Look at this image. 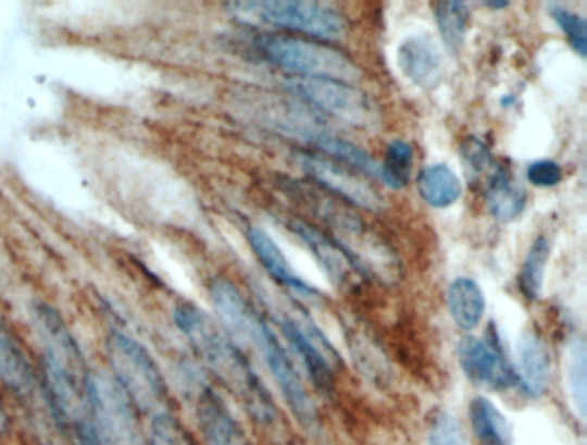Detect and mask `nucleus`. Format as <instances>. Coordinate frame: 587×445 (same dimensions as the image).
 Wrapping results in <instances>:
<instances>
[{
	"label": "nucleus",
	"mask_w": 587,
	"mask_h": 445,
	"mask_svg": "<svg viewBox=\"0 0 587 445\" xmlns=\"http://www.w3.org/2000/svg\"><path fill=\"white\" fill-rule=\"evenodd\" d=\"M249 244L253 252H255L257 259L261 261L262 267L265 268V271L277 283H282V285L290 288V291H294L297 296L303 297V299H317L319 291H315L312 285L303 282L295 273L290 262L283 255V250L279 249L274 238L265 230L259 228V226H252L249 230Z\"/></svg>",
	"instance_id": "obj_16"
},
{
	"label": "nucleus",
	"mask_w": 587,
	"mask_h": 445,
	"mask_svg": "<svg viewBox=\"0 0 587 445\" xmlns=\"http://www.w3.org/2000/svg\"><path fill=\"white\" fill-rule=\"evenodd\" d=\"M8 430V417H5L4 408H2V403H0V435Z\"/></svg>",
	"instance_id": "obj_32"
},
{
	"label": "nucleus",
	"mask_w": 587,
	"mask_h": 445,
	"mask_svg": "<svg viewBox=\"0 0 587 445\" xmlns=\"http://www.w3.org/2000/svg\"><path fill=\"white\" fill-rule=\"evenodd\" d=\"M433 11H435L442 42L451 54H459L465 46L469 17H471L467 4L459 0H439L433 4Z\"/></svg>",
	"instance_id": "obj_22"
},
{
	"label": "nucleus",
	"mask_w": 587,
	"mask_h": 445,
	"mask_svg": "<svg viewBox=\"0 0 587 445\" xmlns=\"http://www.w3.org/2000/svg\"><path fill=\"white\" fill-rule=\"evenodd\" d=\"M285 85L295 96L348 125L373 128L379 121L373 100L350 84L329 78H294Z\"/></svg>",
	"instance_id": "obj_8"
},
{
	"label": "nucleus",
	"mask_w": 587,
	"mask_h": 445,
	"mask_svg": "<svg viewBox=\"0 0 587 445\" xmlns=\"http://www.w3.org/2000/svg\"><path fill=\"white\" fill-rule=\"evenodd\" d=\"M311 141L317 149L324 150L327 156H333L341 163L355 168L357 171H362L364 175L379 178V164L374 161L373 156L347 138L338 137L327 129H321Z\"/></svg>",
	"instance_id": "obj_23"
},
{
	"label": "nucleus",
	"mask_w": 587,
	"mask_h": 445,
	"mask_svg": "<svg viewBox=\"0 0 587 445\" xmlns=\"http://www.w3.org/2000/svg\"><path fill=\"white\" fill-rule=\"evenodd\" d=\"M73 432H75L76 445H105L93 420L79 421L73 427Z\"/></svg>",
	"instance_id": "obj_31"
},
{
	"label": "nucleus",
	"mask_w": 587,
	"mask_h": 445,
	"mask_svg": "<svg viewBox=\"0 0 587 445\" xmlns=\"http://www.w3.org/2000/svg\"><path fill=\"white\" fill-rule=\"evenodd\" d=\"M0 380L14 397L29 404L37 400L40 382L25 349L0 317Z\"/></svg>",
	"instance_id": "obj_11"
},
{
	"label": "nucleus",
	"mask_w": 587,
	"mask_h": 445,
	"mask_svg": "<svg viewBox=\"0 0 587 445\" xmlns=\"http://www.w3.org/2000/svg\"><path fill=\"white\" fill-rule=\"evenodd\" d=\"M517 383L529 397H539L548 388L551 375L550 350L533 330L522 333L517 344Z\"/></svg>",
	"instance_id": "obj_15"
},
{
	"label": "nucleus",
	"mask_w": 587,
	"mask_h": 445,
	"mask_svg": "<svg viewBox=\"0 0 587 445\" xmlns=\"http://www.w3.org/2000/svg\"><path fill=\"white\" fill-rule=\"evenodd\" d=\"M294 159L295 163L302 168L303 173L311 176L315 184L323 185L324 188L347 200L350 205L373 212L383 211L385 208L383 197L365 180L353 175L339 164L333 163L332 159L303 152V150H297Z\"/></svg>",
	"instance_id": "obj_9"
},
{
	"label": "nucleus",
	"mask_w": 587,
	"mask_h": 445,
	"mask_svg": "<svg viewBox=\"0 0 587 445\" xmlns=\"http://www.w3.org/2000/svg\"><path fill=\"white\" fill-rule=\"evenodd\" d=\"M209 292L212 306L229 335L240 338L261 354L262 361L273 375L298 423L311 433L319 432L321 420L314 400L309 396L300 373L270 323L241 296V292L229 280H214Z\"/></svg>",
	"instance_id": "obj_1"
},
{
	"label": "nucleus",
	"mask_w": 587,
	"mask_h": 445,
	"mask_svg": "<svg viewBox=\"0 0 587 445\" xmlns=\"http://www.w3.org/2000/svg\"><path fill=\"white\" fill-rule=\"evenodd\" d=\"M527 180L534 187H554L562 182V168L550 159H542L527 168Z\"/></svg>",
	"instance_id": "obj_30"
},
{
	"label": "nucleus",
	"mask_w": 587,
	"mask_h": 445,
	"mask_svg": "<svg viewBox=\"0 0 587 445\" xmlns=\"http://www.w3.org/2000/svg\"><path fill=\"white\" fill-rule=\"evenodd\" d=\"M108 354L112 376L138 411L152 417L170 411L166 380L146 347L123 332H112L108 338Z\"/></svg>",
	"instance_id": "obj_3"
},
{
	"label": "nucleus",
	"mask_w": 587,
	"mask_h": 445,
	"mask_svg": "<svg viewBox=\"0 0 587 445\" xmlns=\"http://www.w3.org/2000/svg\"><path fill=\"white\" fill-rule=\"evenodd\" d=\"M401 73L419 88H435L442 75V58L435 40L426 34L410 35L398 47Z\"/></svg>",
	"instance_id": "obj_13"
},
{
	"label": "nucleus",
	"mask_w": 587,
	"mask_h": 445,
	"mask_svg": "<svg viewBox=\"0 0 587 445\" xmlns=\"http://www.w3.org/2000/svg\"><path fill=\"white\" fill-rule=\"evenodd\" d=\"M255 47L270 63L291 71L300 78H329L344 84H353L362 78L360 67L344 52L303 38L261 35L255 38Z\"/></svg>",
	"instance_id": "obj_4"
},
{
	"label": "nucleus",
	"mask_w": 587,
	"mask_h": 445,
	"mask_svg": "<svg viewBox=\"0 0 587 445\" xmlns=\"http://www.w3.org/2000/svg\"><path fill=\"white\" fill-rule=\"evenodd\" d=\"M550 14L553 16L554 23L563 29V34L569 38L572 49L586 58L587 54V28L586 20L577 13H572L571 9L563 5L551 4Z\"/></svg>",
	"instance_id": "obj_28"
},
{
	"label": "nucleus",
	"mask_w": 587,
	"mask_h": 445,
	"mask_svg": "<svg viewBox=\"0 0 587 445\" xmlns=\"http://www.w3.org/2000/svg\"><path fill=\"white\" fill-rule=\"evenodd\" d=\"M551 244L548 237L541 235L536 238L530 246L527 258L522 264L521 275H519V287L525 299L538 300L542 292V283H545L546 267L550 261Z\"/></svg>",
	"instance_id": "obj_24"
},
{
	"label": "nucleus",
	"mask_w": 587,
	"mask_h": 445,
	"mask_svg": "<svg viewBox=\"0 0 587 445\" xmlns=\"http://www.w3.org/2000/svg\"><path fill=\"white\" fill-rule=\"evenodd\" d=\"M429 445H467L460 421L451 412L438 411L429 427Z\"/></svg>",
	"instance_id": "obj_29"
},
{
	"label": "nucleus",
	"mask_w": 587,
	"mask_h": 445,
	"mask_svg": "<svg viewBox=\"0 0 587 445\" xmlns=\"http://www.w3.org/2000/svg\"><path fill=\"white\" fill-rule=\"evenodd\" d=\"M149 445H195L188 430L170 411L152 417Z\"/></svg>",
	"instance_id": "obj_27"
},
{
	"label": "nucleus",
	"mask_w": 587,
	"mask_h": 445,
	"mask_svg": "<svg viewBox=\"0 0 587 445\" xmlns=\"http://www.w3.org/2000/svg\"><path fill=\"white\" fill-rule=\"evenodd\" d=\"M486 5L492 9H503V8H507V5H509V2H486Z\"/></svg>",
	"instance_id": "obj_33"
},
{
	"label": "nucleus",
	"mask_w": 587,
	"mask_h": 445,
	"mask_svg": "<svg viewBox=\"0 0 587 445\" xmlns=\"http://www.w3.org/2000/svg\"><path fill=\"white\" fill-rule=\"evenodd\" d=\"M414 170V149L403 140H394L386 149L385 161L379 166V180L389 188L409 185Z\"/></svg>",
	"instance_id": "obj_25"
},
{
	"label": "nucleus",
	"mask_w": 587,
	"mask_h": 445,
	"mask_svg": "<svg viewBox=\"0 0 587 445\" xmlns=\"http://www.w3.org/2000/svg\"><path fill=\"white\" fill-rule=\"evenodd\" d=\"M448 309L459 329L465 332L476 329L486 311L479 285L471 279H457L448 288Z\"/></svg>",
	"instance_id": "obj_18"
},
{
	"label": "nucleus",
	"mask_w": 587,
	"mask_h": 445,
	"mask_svg": "<svg viewBox=\"0 0 587 445\" xmlns=\"http://www.w3.org/2000/svg\"><path fill=\"white\" fill-rule=\"evenodd\" d=\"M88 399L91 420L105 445H147L140 411L114 376L90 373Z\"/></svg>",
	"instance_id": "obj_6"
},
{
	"label": "nucleus",
	"mask_w": 587,
	"mask_h": 445,
	"mask_svg": "<svg viewBox=\"0 0 587 445\" xmlns=\"http://www.w3.org/2000/svg\"><path fill=\"white\" fill-rule=\"evenodd\" d=\"M459 362L471 382L491 391H507L517 385L515 370L510 367L495 342L465 337L459 344Z\"/></svg>",
	"instance_id": "obj_10"
},
{
	"label": "nucleus",
	"mask_w": 587,
	"mask_h": 445,
	"mask_svg": "<svg viewBox=\"0 0 587 445\" xmlns=\"http://www.w3.org/2000/svg\"><path fill=\"white\" fill-rule=\"evenodd\" d=\"M484 197L491 217L501 223H510L521 217L527 205V191L504 168L484 185Z\"/></svg>",
	"instance_id": "obj_17"
},
{
	"label": "nucleus",
	"mask_w": 587,
	"mask_h": 445,
	"mask_svg": "<svg viewBox=\"0 0 587 445\" xmlns=\"http://www.w3.org/2000/svg\"><path fill=\"white\" fill-rule=\"evenodd\" d=\"M229 11L241 20H259L262 23L305 34L319 40L336 42L347 35L345 17L319 2L305 0H259V2H229Z\"/></svg>",
	"instance_id": "obj_5"
},
{
	"label": "nucleus",
	"mask_w": 587,
	"mask_h": 445,
	"mask_svg": "<svg viewBox=\"0 0 587 445\" xmlns=\"http://www.w3.org/2000/svg\"><path fill=\"white\" fill-rule=\"evenodd\" d=\"M273 318L288 346L302 361L315 388L329 394L335 388L336 367L341 364V358L332 342L324 337V333L302 309L297 312L276 311Z\"/></svg>",
	"instance_id": "obj_7"
},
{
	"label": "nucleus",
	"mask_w": 587,
	"mask_h": 445,
	"mask_svg": "<svg viewBox=\"0 0 587 445\" xmlns=\"http://www.w3.org/2000/svg\"><path fill=\"white\" fill-rule=\"evenodd\" d=\"M460 156L469 173L477 180L484 178L486 184L503 168L495 159L489 147L477 137H465L460 141Z\"/></svg>",
	"instance_id": "obj_26"
},
{
	"label": "nucleus",
	"mask_w": 587,
	"mask_h": 445,
	"mask_svg": "<svg viewBox=\"0 0 587 445\" xmlns=\"http://www.w3.org/2000/svg\"><path fill=\"white\" fill-rule=\"evenodd\" d=\"M174 323L215 379L245 404L250 418L267 432L279 430L282 417L271 392L257 375L243 350L215 325L208 312L191 302H182L174 309Z\"/></svg>",
	"instance_id": "obj_2"
},
{
	"label": "nucleus",
	"mask_w": 587,
	"mask_h": 445,
	"mask_svg": "<svg viewBox=\"0 0 587 445\" xmlns=\"http://www.w3.org/2000/svg\"><path fill=\"white\" fill-rule=\"evenodd\" d=\"M419 194L433 208H448L462 196V182L447 164H430L417 178Z\"/></svg>",
	"instance_id": "obj_19"
},
{
	"label": "nucleus",
	"mask_w": 587,
	"mask_h": 445,
	"mask_svg": "<svg viewBox=\"0 0 587 445\" xmlns=\"http://www.w3.org/2000/svg\"><path fill=\"white\" fill-rule=\"evenodd\" d=\"M565 382L572 408L580 421L586 420L587 412V353L586 342L574 338L566 347Z\"/></svg>",
	"instance_id": "obj_21"
},
{
	"label": "nucleus",
	"mask_w": 587,
	"mask_h": 445,
	"mask_svg": "<svg viewBox=\"0 0 587 445\" xmlns=\"http://www.w3.org/2000/svg\"><path fill=\"white\" fill-rule=\"evenodd\" d=\"M469 418L480 445H512L509 421L491 400L486 397L472 399Z\"/></svg>",
	"instance_id": "obj_20"
},
{
	"label": "nucleus",
	"mask_w": 587,
	"mask_h": 445,
	"mask_svg": "<svg viewBox=\"0 0 587 445\" xmlns=\"http://www.w3.org/2000/svg\"><path fill=\"white\" fill-rule=\"evenodd\" d=\"M197 418L205 445H252L226 403L212 388L200 392Z\"/></svg>",
	"instance_id": "obj_14"
},
{
	"label": "nucleus",
	"mask_w": 587,
	"mask_h": 445,
	"mask_svg": "<svg viewBox=\"0 0 587 445\" xmlns=\"http://www.w3.org/2000/svg\"><path fill=\"white\" fill-rule=\"evenodd\" d=\"M288 228L305 244L307 249L311 250L321 268H323L324 273L329 276L336 287H352L353 276L359 271L355 270L341 247L329 235L315 228L314 225L302 220V218H291L288 221Z\"/></svg>",
	"instance_id": "obj_12"
}]
</instances>
